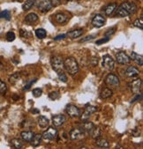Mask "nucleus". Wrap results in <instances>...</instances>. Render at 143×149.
Returning a JSON list of instances; mask_svg holds the SVG:
<instances>
[{
  "mask_svg": "<svg viewBox=\"0 0 143 149\" xmlns=\"http://www.w3.org/2000/svg\"><path fill=\"white\" fill-rule=\"evenodd\" d=\"M82 34H83V29L80 28V29H75V30H73V31H71V32L67 33L66 36H69L72 39H75V38L80 37Z\"/></svg>",
  "mask_w": 143,
  "mask_h": 149,
  "instance_id": "aec40b11",
  "label": "nucleus"
},
{
  "mask_svg": "<svg viewBox=\"0 0 143 149\" xmlns=\"http://www.w3.org/2000/svg\"><path fill=\"white\" fill-rule=\"evenodd\" d=\"M105 84L110 88H116L119 86V79L114 74H109L105 78Z\"/></svg>",
  "mask_w": 143,
  "mask_h": 149,
  "instance_id": "20e7f679",
  "label": "nucleus"
},
{
  "mask_svg": "<svg viewBox=\"0 0 143 149\" xmlns=\"http://www.w3.org/2000/svg\"><path fill=\"white\" fill-rule=\"evenodd\" d=\"M140 87H141V79H134L130 83V88H131L132 92L134 94H138L140 91V89H141Z\"/></svg>",
  "mask_w": 143,
  "mask_h": 149,
  "instance_id": "f8f14e48",
  "label": "nucleus"
},
{
  "mask_svg": "<svg viewBox=\"0 0 143 149\" xmlns=\"http://www.w3.org/2000/svg\"><path fill=\"white\" fill-rule=\"evenodd\" d=\"M32 93H33V95L35 97H40L43 94V90L41 88H35Z\"/></svg>",
  "mask_w": 143,
  "mask_h": 149,
  "instance_id": "72a5a7b5",
  "label": "nucleus"
},
{
  "mask_svg": "<svg viewBox=\"0 0 143 149\" xmlns=\"http://www.w3.org/2000/svg\"><path fill=\"white\" fill-rule=\"evenodd\" d=\"M42 139H43V137H42L41 134H35L34 137H33V139L30 141L31 146H35V147L36 146H38L40 145L41 141H42Z\"/></svg>",
  "mask_w": 143,
  "mask_h": 149,
  "instance_id": "5701e85b",
  "label": "nucleus"
},
{
  "mask_svg": "<svg viewBox=\"0 0 143 149\" xmlns=\"http://www.w3.org/2000/svg\"><path fill=\"white\" fill-rule=\"evenodd\" d=\"M116 58H117V62L120 65H126V64H129L131 62V58L130 56H128L125 52L123 51H120L117 54L116 56Z\"/></svg>",
  "mask_w": 143,
  "mask_h": 149,
  "instance_id": "0eeeda50",
  "label": "nucleus"
},
{
  "mask_svg": "<svg viewBox=\"0 0 143 149\" xmlns=\"http://www.w3.org/2000/svg\"><path fill=\"white\" fill-rule=\"evenodd\" d=\"M21 138H22V139L23 140H25V141H27V142H30L31 141V139H33V137H34V132H31V131H24V132H21Z\"/></svg>",
  "mask_w": 143,
  "mask_h": 149,
  "instance_id": "6ab92c4d",
  "label": "nucleus"
},
{
  "mask_svg": "<svg viewBox=\"0 0 143 149\" xmlns=\"http://www.w3.org/2000/svg\"><path fill=\"white\" fill-rule=\"evenodd\" d=\"M49 97L51 99V100H56V99H58L59 96V93L58 92H52L50 94Z\"/></svg>",
  "mask_w": 143,
  "mask_h": 149,
  "instance_id": "e433bc0d",
  "label": "nucleus"
},
{
  "mask_svg": "<svg viewBox=\"0 0 143 149\" xmlns=\"http://www.w3.org/2000/svg\"><path fill=\"white\" fill-rule=\"evenodd\" d=\"M38 125L41 128H46L49 126L50 122H49V119L44 116H40L38 118Z\"/></svg>",
  "mask_w": 143,
  "mask_h": 149,
  "instance_id": "4be33fe9",
  "label": "nucleus"
},
{
  "mask_svg": "<svg viewBox=\"0 0 143 149\" xmlns=\"http://www.w3.org/2000/svg\"><path fill=\"white\" fill-rule=\"evenodd\" d=\"M57 133H58V131H57L56 128H54V127H50L47 131H45V132H43V134L42 135V137H43L44 139H46V140H51V139H53L56 137Z\"/></svg>",
  "mask_w": 143,
  "mask_h": 149,
  "instance_id": "6e6552de",
  "label": "nucleus"
},
{
  "mask_svg": "<svg viewBox=\"0 0 143 149\" xmlns=\"http://www.w3.org/2000/svg\"><path fill=\"white\" fill-rule=\"evenodd\" d=\"M96 36V35H91V36H87V37H85L84 39H82L80 42H86V41H89V40H91V39H94L95 37Z\"/></svg>",
  "mask_w": 143,
  "mask_h": 149,
  "instance_id": "a19ab883",
  "label": "nucleus"
},
{
  "mask_svg": "<svg viewBox=\"0 0 143 149\" xmlns=\"http://www.w3.org/2000/svg\"><path fill=\"white\" fill-rule=\"evenodd\" d=\"M66 121V117L64 115H56L52 117V123L56 127L63 125Z\"/></svg>",
  "mask_w": 143,
  "mask_h": 149,
  "instance_id": "9d476101",
  "label": "nucleus"
},
{
  "mask_svg": "<svg viewBox=\"0 0 143 149\" xmlns=\"http://www.w3.org/2000/svg\"><path fill=\"white\" fill-rule=\"evenodd\" d=\"M137 11V6L130 2L122 3L116 11V16L118 17H127L134 14Z\"/></svg>",
  "mask_w": 143,
  "mask_h": 149,
  "instance_id": "f257e3e1",
  "label": "nucleus"
},
{
  "mask_svg": "<svg viewBox=\"0 0 143 149\" xmlns=\"http://www.w3.org/2000/svg\"><path fill=\"white\" fill-rule=\"evenodd\" d=\"M66 112L67 114L71 116V117H77L80 115V110L78 107H76L75 105H68L66 108Z\"/></svg>",
  "mask_w": 143,
  "mask_h": 149,
  "instance_id": "9b49d317",
  "label": "nucleus"
},
{
  "mask_svg": "<svg viewBox=\"0 0 143 149\" xmlns=\"http://www.w3.org/2000/svg\"><path fill=\"white\" fill-rule=\"evenodd\" d=\"M117 9V4L115 3H111V4H109L108 6H106L103 9V12L105 13V15L107 16H110L114 12L116 11Z\"/></svg>",
  "mask_w": 143,
  "mask_h": 149,
  "instance_id": "dca6fc26",
  "label": "nucleus"
},
{
  "mask_svg": "<svg viewBox=\"0 0 143 149\" xmlns=\"http://www.w3.org/2000/svg\"><path fill=\"white\" fill-rule=\"evenodd\" d=\"M11 145H12L13 147L19 149V148H21V147L23 146V142H22V140L20 139H12V141H11Z\"/></svg>",
  "mask_w": 143,
  "mask_h": 149,
  "instance_id": "cd10ccee",
  "label": "nucleus"
},
{
  "mask_svg": "<svg viewBox=\"0 0 143 149\" xmlns=\"http://www.w3.org/2000/svg\"><path fill=\"white\" fill-rule=\"evenodd\" d=\"M51 65L55 72H60L64 70V60L60 56H54L51 57Z\"/></svg>",
  "mask_w": 143,
  "mask_h": 149,
  "instance_id": "7ed1b4c3",
  "label": "nucleus"
},
{
  "mask_svg": "<svg viewBox=\"0 0 143 149\" xmlns=\"http://www.w3.org/2000/svg\"><path fill=\"white\" fill-rule=\"evenodd\" d=\"M25 20L27 23L28 24H34L36 23L37 20H38V15L36 13H28L26 18H25Z\"/></svg>",
  "mask_w": 143,
  "mask_h": 149,
  "instance_id": "a211bd4d",
  "label": "nucleus"
},
{
  "mask_svg": "<svg viewBox=\"0 0 143 149\" xmlns=\"http://www.w3.org/2000/svg\"><path fill=\"white\" fill-rule=\"evenodd\" d=\"M115 31H116V27H112V28L110 29V30H108V31L106 32L105 36H106L107 37H110V36H112L114 33H115Z\"/></svg>",
  "mask_w": 143,
  "mask_h": 149,
  "instance_id": "4c0bfd02",
  "label": "nucleus"
},
{
  "mask_svg": "<svg viewBox=\"0 0 143 149\" xmlns=\"http://www.w3.org/2000/svg\"><path fill=\"white\" fill-rule=\"evenodd\" d=\"M68 15L64 13H59L55 15V20L59 24H64L68 20Z\"/></svg>",
  "mask_w": 143,
  "mask_h": 149,
  "instance_id": "2eb2a0df",
  "label": "nucleus"
},
{
  "mask_svg": "<svg viewBox=\"0 0 143 149\" xmlns=\"http://www.w3.org/2000/svg\"><path fill=\"white\" fill-rule=\"evenodd\" d=\"M35 2H36V0H26L25 3L22 5V9L24 11L30 10L35 6Z\"/></svg>",
  "mask_w": 143,
  "mask_h": 149,
  "instance_id": "393cba45",
  "label": "nucleus"
},
{
  "mask_svg": "<svg viewBox=\"0 0 143 149\" xmlns=\"http://www.w3.org/2000/svg\"><path fill=\"white\" fill-rule=\"evenodd\" d=\"M130 58H132L133 60L135 61L139 65L142 66V65H143V57H142L141 55H139V54H137L135 52H132Z\"/></svg>",
  "mask_w": 143,
  "mask_h": 149,
  "instance_id": "412c9836",
  "label": "nucleus"
},
{
  "mask_svg": "<svg viewBox=\"0 0 143 149\" xmlns=\"http://www.w3.org/2000/svg\"><path fill=\"white\" fill-rule=\"evenodd\" d=\"M95 112H96V107H94V106H88L87 108H86L84 113H83L82 116H81V119H82L83 121L87 120V119H88L92 114H94Z\"/></svg>",
  "mask_w": 143,
  "mask_h": 149,
  "instance_id": "4468645a",
  "label": "nucleus"
},
{
  "mask_svg": "<svg viewBox=\"0 0 143 149\" xmlns=\"http://www.w3.org/2000/svg\"><path fill=\"white\" fill-rule=\"evenodd\" d=\"M108 41H109V37L103 38V39H101V40H98V41L96 42V44L100 45V44H102V43H105V42H107Z\"/></svg>",
  "mask_w": 143,
  "mask_h": 149,
  "instance_id": "79ce46f5",
  "label": "nucleus"
},
{
  "mask_svg": "<svg viewBox=\"0 0 143 149\" xmlns=\"http://www.w3.org/2000/svg\"><path fill=\"white\" fill-rule=\"evenodd\" d=\"M36 36L39 39H43V38L46 37L47 32H46L45 29H43V28H38V29H36Z\"/></svg>",
  "mask_w": 143,
  "mask_h": 149,
  "instance_id": "c85d7f7f",
  "label": "nucleus"
},
{
  "mask_svg": "<svg viewBox=\"0 0 143 149\" xmlns=\"http://www.w3.org/2000/svg\"><path fill=\"white\" fill-rule=\"evenodd\" d=\"M7 90V86L0 79V94H5Z\"/></svg>",
  "mask_w": 143,
  "mask_h": 149,
  "instance_id": "2f4dec72",
  "label": "nucleus"
},
{
  "mask_svg": "<svg viewBox=\"0 0 143 149\" xmlns=\"http://www.w3.org/2000/svg\"><path fill=\"white\" fill-rule=\"evenodd\" d=\"M36 79H35V80H31L29 83H28L27 85H26L25 86H24V88H23V90H28L30 87H31V86L33 85V84H35L36 83Z\"/></svg>",
  "mask_w": 143,
  "mask_h": 149,
  "instance_id": "ea45409f",
  "label": "nucleus"
},
{
  "mask_svg": "<svg viewBox=\"0 0 143 149\" xmlns=\"http://www.w3.org/2000/svg\"><path fill=\"white\" fill-rule=\"evenodd\" d=\"M112 95H113V92H112L111 89L106 87V88L103 89V90L102 91V93H101V98H103V99H107V98L111 97Z\"/></svg>",
  "mask_w": 143,
  "mask_h": 149,
  "instance_id": "a878e982",
  "label": "nucleus"
},
{
  "mask_svg": "<svg viewBox=\"0 0 143 149\" xmlns=\"http://www.w3.org/2000/svg\"><path fill=\"white\" fill-rule=\"evenodd\" d=\"M50 2H51L52 6L54 7H56V6H59V5H61L62 0H50Z\"/></svg>",
  "mask_w": 143,
  "mask_h": 149,
  "instance_id": "58836bf2",
  "label": "nucleus"
},
{
  "mask_svg": "<svg viewBox=\"0 0 143 149\" xmlns=\"http://www.w3.org/2000/svg\"><path fill=\"white\" fill-rule=\"evenodd\" d=\"M103 67L106 70H113L114 66H115V61L113 60V58L109 56V55H105L103 57Z\"/></svg>",
  "mask_w": 143,
  "mask_h": 149,
  "instance_id": "423d86ee",
  "label": "nucleus"
},
{
  "mask_svg": "<svg viewBox=\"0 0 143 149\" xmlns=\"http://www.w3.org/2000/svg\"><path fill=\"white\" fill-rule=\"evenodd\" d=\"M96 145L99 147H102V148H107L109 147L110 144L109 142L106 140V139H97L96 141Z\"/></svg>",
  "mask_w": 143,
  "mask_h": 149,
  "instance_id": "bb28decb",
  "label": "nucleus"
},
{
  "mask_svg": "<svg viewBox=\"0 0 143 149\" xmlns=\"http://www.w3.org/2000/svg\"><path fill=\"white\" fill-rule=\"evenodd\" d=\"M70 138L73 140H80L85 138V131L82 128H75L70 132Z\"/></svg>",
  "mask_w": 143,
  "mask_h": 149,
  "instance_id": "39448f33",
  "label": "nucleus"
},
{
  "mask_svg": "<svg viewBox=\"0 0 143 149\" xmlns=\"http://www.w3.org/2000/svg\"><path fill=\"white\" fill-rule=\"evenodd\" d=\"M6 39L8 42H13L15 39V34L13 32H8L6 34Z\"/></svg>",
  "mask_w": 143,
  "mask_h": 149,
  "instance_id": "f704fd0d",
  "label": "nucleus"
},
{
  "mask_svg": "<svg viewBox=\"0 0 143 149\" xmlns=\"http://www.w3.org/2000/svg\"><path fill=\"white\" fill-rule=\"evenodd\" d=\"M89 133L91 135V137H92L93 139H98V138L101 136V130H100L99 127L94 126Z\"/></svg>",
  "mask_w": 143,
  "mask_h": 149,
  "instance_id": "b1692460",
  "label": "nucleus"
},
{
  "mask_svg": "<svg viewBox=\"0 0 143 149\" xmlns=\"http://www.w3.org/2000/svg\"><path fill=\"white\" fill-rule=\"evenodd\" d=\"M3 69V65L1 64V63H0V71H1Z\"/></svg>",
  "mask_w": 143,
  "mask_h": 149,
  "instance_id": "c03bdc74",
  "label": "nucleus"
},
{
  "mask_svg": "<svg viewBox=\"0 0 143 149\" xmlns=\"http://www.w3.org/2000/svg\"><path fill=\"white\" fill-rule=\"evenodd\" d=\"M59 73V79L63 81V82H66L67 81V77L66 75L63 72H58Z\"/></svg>",
  "mask_w": 143,
  "mask_h": 149,
  "instance_id": "c9c22d12",
  "label": "nucleus"
},
{
  "mask_svg": "<svg viewBox=\"0 0 143 149\" xmlns=\"http://www.w3.org/2000/svg\"><path fill=\"white\" fill-rule=\"evenodd\" d=\"M105 18L102 14H96L92 19V25L95 27H101L105 24Z\"/></svg>",
  "mask_w": 143,
  "mask_h": 149,
  "instance_id": "1a4fd4ad",
  "label": "nucleus"
},
{
  "mask_svg": "<svg viewBox=\"0 0 143 149\" xmlns=\"http://www.w3.org/2000/svg\"><path fill=\"white\" fill-rule=\"evenodd\" d=\"M0 18H3V19H6L9 20L11 19V13H10V12L7 11V10H5L2 13H0Z\"/></svg>",
  "mask_w": 143,
  "mask_h": 149,
  "instance_id": "7c9ffc66",
  "label": "nucleus"
},
{
  "mask_svg": "<svg viewBox=\"0 0 143 149\" xmlns=\"http://www.w3.org/2000/svg\"><path fill=\"white\" fill-rule=\"evenodd\" d=\"M64 68L71 75H74L79 71V65L74 57H67L64 62Z\"/></svg>",
  "mask_w": 143,
  "mask_h": 149,
  "instance_id": "f03ea898",
  "label": "nucleus"
},
{
  "mask_svg": "<svg viewBox=\"0 0 143 149\" xmlns=\"http://www.w3.org/2000/svg\"><path fill=\"white\" fill-rule=\"evenodd\" d=\"M133 25L136 26V27H139L140 29H142L143 28V19H138L134 21Z\"/></svg>",
  "mask_w": 143,
  "mask_h": 149,
  "instance_id": "473e14b6",
  "label": "nucleus"
},
{
  "mask_svg": "<svg viewBox=\"0 0 143 149\" xmlns=\"http://www.w3.org/2000/svg\"><path fill=\"white\" fill-rule=\"evenodd\" d=\"M94 126H95V125H94V124H93V123H91V122H86L85 124H83V125H82V129H83L85 132H89L91 131V129H92Z\"/></svg>",
  "mask_w": 143,
  "mask_h": 149,
  "instance_id": "c756f323",
  "label": "nucleus"
},
{
  "mask_svg": "<svg viewBox=\"0 0 143 149\" xmlns=\"http://www.w3.org/2000/svg\"><path fill=\"white\" fill-rule=\"evenodd\" d=\"M53 7L51 2H50V0H43V2L40 3L38 8L39 10L42 12V13H47L49 12L51 8Z\"/></svg>",
  "mask_w": 143,
  "mask_h": 149,
  "instance_id": "ddd939ff",
  "label": "nucleus"
},
{
  "mask_svg": "<svg viewBox=\"0 0 143 149\" xmlns=\"http://www.w3.org/2000/svg\"><path fill=\"white\" fill-rule=\"evenodd\" d=\"M139 73H140V71H139L136 67H134V66H129V67L126 69V76H128V77H130V78L136 77V76L139 75Z\"/></svg>",
  "mask_w": 143,
  "mask_h": 149,
  "instance_id": "f3484780",
  "label": "nucleus"
},
{
  "mask_svg": "<svg viewBox=\"0 0 143 149\" xmlns=\"http://www.w3.org/2000/svg\"><path fill=\"white\" fill-rule=\"evenodd\" d=\"M66 37V34H63V35H59V36H58L57 37H55V41H59V40H62V39H65Z\"/></svg>",
  "mask_w": 143,
  "mask_h": 149,
  "instance_id": "37998d69",
  "label": "nucleus"
}]
</instances>
